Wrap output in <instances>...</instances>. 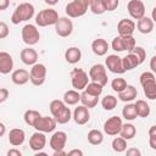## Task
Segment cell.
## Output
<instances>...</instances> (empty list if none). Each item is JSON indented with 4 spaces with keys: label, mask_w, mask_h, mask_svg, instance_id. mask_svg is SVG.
<instances>
[{
    "label": "cell",
    "mask_w": 156,
    "mask_h": 156,
    "mask_svg": "<svg viewBox=\"0 0 156 156\" xmlns=\"http://www.w3.org/2000/svg\"><path fill=\"white\" fill-rule=\"evenodd\" d=\"M150 68H151V71L154 73H156V55L152 56L151 60H150Z\"/></svg>",
    "instance_id": "f5cc1de1"
},
{
    "label": "cell",
    "mask_w": 156,
    "mask_h": 156,
    "mask_svg": "<svg viewBox=\"0 0 156 156\" xmlns=\"http://www.w3.org/2000/svg\"><path fill=\"white\" fill-rule=\"evenodd\" d=\"M138 95V91H136V88L133 87V85H127V88L124 90H122L121 93H118V99L121 101H124V102H129V101H133Z\"/></svg>",
    "instance_id": "484cf974"
},
{
    "label": "cell",
    "mask_w": 156,
    "mask_h": 156,
    "mask_svg": "<svg viewBox=\"0 0 156 156\" xmlns=\"http://www.w3.org/2000/svg\"><path fill=\"white\" fill-rule=\"evenodd\" d=\"M139 80H140V84L141 87L145 85V84H149V83H152V82H156V78H155V73L154 72H143L139 77Z\"/></svg>",
    "instance_id": "b9f144b4"
},
{
    "label": "cell",
    "mask_w": 156,
    "mask_h": 156,
    "mask_svg": "<svg viewBox=\"0 0 156 156\" xmlns=\"http://www.w3.org/2000/svg\"><path fill=\"white\" fill-rule=\"evenodd\" d=\"M30 83L35 87H40L46 79V67L43 63H35L30 68Z\"/></svg>",
    "instance_id": "52a82bcc"
},
{
    "label": "cell",
    "mask_w": 156,
    "mask_h": 156,
    "mask_svg": "<svg viewBox=\"0 0 156 156\" xmlns=\"http://www.w3.org/2000/svg\"><path fill=\"white\" fill-rule=\"evenodd\" d=\"M90 1H91V0H90Z\"/></svg>",
    "instance_id": "680465c9"
},
{
    "label": "cell",
    "mask_w": 156,
    "mask_h": 156,
    "mask_svg": "<svg viewBox=\"0 0 156 156\" xmlns=\"http://www.w3.org/2000/svg\"><path fill=\"white\" fill-rule=\"evenodd\" d=\"M45 1V4H48V5H56L57 2H58V0H44Z\"/></svg>",
    "instance_id": "9f6ffc18"
},
{
    "label": "cell",
    "mask_w": 156,
    "mask_h": 156,
    "mask_svg": "<svg viewBox=\"0 0 156 156\" xmlns=\"http://www.w3.org/2000/svg\"><path fill=\"white\" fill-rule=\"evenodd\" d=\"M9 5H10V0H0V11L6 10Z\"/></svg>",
    "instance_id": "816d5d0a"
},
{
    "label": "cell",
    "mask_w": 156,
    "mask_h": 156,
    "mask_svg": "<svg viewBox=\"0 0 156 156\" xmlns=\"http://www.w3.org/2000/svg\"><path fill=\"white\" fill-rule=\"evenodd\" d=\"M101 106L104 107V110L106 111H111L117 106V98L113 95H106L102 100H101Z\"/></svg>",
    "instance_id": "e575fe53"
},
{
    "label": "cell",
    "mask_w": 156,
    "mask_h": 156,
    "mask_svg": "<svg viewBox=\"0 0 156 156\" xmlns=\"http://www.w3.org/2000/svg\"><path fill=\"white\" fill-rule=\"evenodd\" d=\"M154 23H155V22L152 21V18L144 16V17H141L140 20H138V22H136V28H138V30H139L140 33H143V34H149V33H151L152 29H154Z\"/></svg>",
    "instance_id": "cb8c5ba5"
},
{
    "label": "cell",
    "mask_w": 156,
    "mask_h": 156,
    "mask_svg": "<svg viewBox=\"0 0 156 156\" xmlns=\"http://www.w3.org/2000/svg\"><path fill=\"white\" fill-rule=\"evenodd\" d=\"M113 151L116 152H123L127 150V140L122 136H117L112 140V144H111Z\"/></svg>",
    "instance_id": "d590c367"
},
{
    "label": "cell",
    "mask_w": 156,
    "mask_h": 156,
    "mask_svg": "<svg viewBox=\"0 0 156 156\" xmlns=\"http://www.w3.org/2000/svg\"><path fill=\"white\" fill-rule=\"evenodd\" d=\"M102 89H104V85H101L100 83H96V82H93V80H91V82L87 85V88H85L84 90H85L87 93L94 95V96H100L101 93H102Z\"/></svg>",
    "instance_id": "8d00e7d4"
},
{
    "label": "cell",
    "mask_w": 156,
    "mask_h": 156,
    "mask_svg": "<svg viewBox=\"0 0 156 156\" xmlns=\"http://www.w3.org/2000/svg\"><path fill=\"white\" fill-rule=\"evenodd\" d=\"M89 74L82 68H74L71 73V83L76 90H83L89 84Z\"/></svg>",
    "instance_id": "277c9868"
},
{
    "label": "cell",
    "mask_w": 156,
    "mask_h": 156,
    "mask_svg": "<svg viewBox=\"0 0 156 156\" xmlns=\"http://www.w3.org/2000/svg\"><path fill=\"white\" fill-rule=\"evenodd\" d=\"M89 78L93 80V82H96V83H100L101 85H106L107 84V73H106V67L101 63H96V65H93L89 69Z\"/></svg>",
    "instance_id": "ba28073f"
},
{
    "label": "cell",
    "mask_w": 156,
    "mask_h": 156,
    "mask_svg": "<svg viewBox=\"0 0 156 156\" xmlns=\"http://www.w3.org/2000/svg\"><path fill=\"white\" fill-rule=\"evenodd\" d=\"M105 65L107 67V69L112 73L116 74H123L126 72L123 63H122V57H119L118 55H108L105 60Z\"/></svg>",
    "instance_id": "7c38bea8"
},
{
    "label": "cell",
    "mask_w": 156,
    "mask_h": 156,
    "mask_svg": "<svg viewBox=\"0 0 156 156\" xmlns=\"http://www.w3.org/2000/svg\"><path fill=\"white\" fill-rule=\"evenodd\" d=\"M65 58L68 63L71 65H74L77 62L80 61L82 58V51L80 49L76 48V46H72V48H68L66 51H65Z\"/></svg>",
    "instance_id": "d4e9b609"
},
{
    "label": "cell",
    "mask_w": 156,
    "mask_h": 156,
    "mask_svg": "<svg viewBox=\"0 0 156 156\" xmlns=\"http://www.w3.org/2000/svg\"><path fill=\"white\" fill-rule=\"evenodd\" d=\"M135 134H136V128H135V126H133L132 123H126V124H123V126H122V129H121V132H119V135H121L122 138H124L126 140L133 139V138L135 136Z\"/></svg>",
    "instance_id": "f1b7e54d"
},
{
    "label": "cell",
    "mask_w": 156,
    "mask_h": 156,
    "mask_svg": "<svg viewBox=\"0 0 156 156\" xmlns=\"http://www.w3.org/2000/svg\"><path fill=\"white\" fill-rule=\"evenodd\" d=\"M21 35H22V40L23 43H26L27 45H35L39 39H40V33L38 30V28L34 24H26L22 30H21Z\"/></svg>",
    "instance_id": "5b68a950"
},
{
    "label": "cell",
    "mask_w": 156,
    "mask_h": 156,
    "mask_svg": "<svg viewBox=\"0 0 156 156\" xmlns=\"http://www.w3.org/2000/svg\"><path fill=\"white\" fill-rule=\"evenodd\" d=\"M89 5H90V0H73L66 5L65 11L68 17L77 18L85 15Z\"/></svg>",
    "instance_id": "7a4b0ae2"
},
{
    "label": "cell",
    "mask_w": 156,
    "mask_h": 156,
    "mask_svg": "<svg viewBox=\"0 0 156 156\" xmlns=\"http://www.w3.org/2000/svg\"><path fill=\"white\" fill-rule=\"evenodd\" d=\"M52 155L54 156H66V155H68V152H66L65 150H57V151H54Z\"/></svg>",
    "instance_id": "db71d44e"
},
{
    "label": "cell",
    "mask_w": 156,
    "mask_h": 156,
    "mask_svg": "<svg viewBox=\"0 0 156 156\" xmlns=\"http://www.w3.org/2000/svg\"><path fill=\"white\" fill-rule=\"evenodd\" d=\"M66 106H67V105H66L65 101H62V100H52V101L50 102V106H49L52 117H55L56 115H58Z\"/></svg>",
    "instance_id": "74e56055"
},
{
    "label": "cell",
    "mask_w": 156,
    "mask_h": 156,
    "mask_svg": "<svg viewBox=\"0 0 156 156\" xmlns=\"http://www.w3.org/2000/svg\"><path fill=\"white\" fill-rule=\"evenodd\" d=\"M73 119H74V122H76L77 124H80V126L88 123L89 119H90L89 108H88L87 106H84V105L76 107L74 111H73Z\"/></svg>",
    "instance_id": "e0dca14e"
},
{
    "label": "cell",
    "mask_w": 156,
    "mask_h": 156,
    "mask_svg": "<svg viewBox=\"0 0 156 156\" xmlns=\"http://www.w3.org/2000/svg\"><path fill=\"white\" fill-rule=\"evenodd\" d=\"M55 119H56V122L58 123V124H66L67 122H69L71 121V118H73V115H72V112H71V110H69V107H65L58 115H56L55 117H54Z\"/></svg>",
    "instance_id": "836d02e7"
},
{
    "label": "cell",
    "mask_w": 156,
    "mask_h": 156,
    "mask_svg": "<svg viewBox=\"0 0 156 156\" xmlns=\"http://www.w3.org/2000/svg\"><path fill=\"white\" fill-rule=\"evenodd\" d=\"M122 116L127 121H133L138 117V112L135 108V104H127L122 110Z\"/></svg>",
    "instance_id": "f546056e"
},
{
    "label": "cell",
    "mask_w": 156,
    "mask_h": 156,
    "mask_svg": "<svg viewBox=\"0 0 156 156\" xmlns=\"http://www.w3.org/2000/svg\"><path fill=\"white\" fill-rule=\"evenodd\" d=\"M102 4L106 11H115L119 5V0H102Z\"/></svg>",
    "instance_id": "ee69618b"
},
{
    "label": "cell",
    "mask_w": 156,
    "mask_h": 156,
    "mask_svg": "<svg viewBox=\"0 0 156 156\" xmlns=\"http://www.w3.org/2000/svg\"><path fill=\"white\" fill-rule=\"evenodd\" d=\"M63 101L66 105H76L78 104V101H80V94L76 89L67 90L63 94Z\"/></svg>",
    "instance_id": "83f0119b"
},
{
    "label": "cell",
    "mask_w": 156,
    "mask_h": 156,
    "mask_svg": "<svg viewBox=\"0 0 156 156\" xmlns=\"http://www.w3.org/2000/svg\"><path fill=\"white\" fill-rule=\"evenodd\" d=\"M26 139V133L21 128H13L9 133V143L12 146H20L24 143Z\"/></svg>",
    "instance_id": "ffe728a7"
},
{
    "label": "cell",
    "mask_w": 156,
    "mask_h": 156,
    "mask_svg": "<svg viewBox=\"0 0 156 156\" xmlns=\"http://www.w3.org/2000/svg\"><path fill=\"white\" fill-rule=\"evenodd\" d=\"M151 18L154 22H156V6L152 9V12H151Z\"/></svg>",
    "instance_id": "6f0895ef"
},
{
    "label": "cell",
    "mask_w": 156,
    "mask_h": 156,
    "mask_svg": "<svg viewBox=\"0 0 156 156\" xmlns=\"http://www.w3.org/2000/svg\"><path fill=\"white\" fill-rule=\"evenodd\" d=\"M6 155L7 156H22V152L20 150H17V149H10Z\"/></svg>",
    "instance_id": "681fc988"
},
{
    "label": "cell",
    "mask_w": 156,
    "mask_h": 156,
    "mask_svg": "<svg viewBox=\"0 0 156 156\" xmlns=\"http://www.w3.org/2000/svg\"><path fill=\"white\" fill-rule=\"evenodd\" d=\"M91 50L95 55L104 56V55H106V52L108 50V43L102 38H98L91 43Z\"/></svg>",
    "instance_id": "603a6c76"
},
{
    "label": "cell",
    "mask_w": 156,
    "mask_h": 156,
    "mask_svg": "<svg viewBox=\"0 0 156 156\" xmlns=\"http://www.w3.org/2000/svg\"><path fill=\"white\" fill-rule=\"evenodd\" d=\"M87 138H88V141L91 145H100L104 141V135H102V133L99 129H91V130H89Z\"/></svg>",
    "instance_id": "1f68e13d"
},
{
    "label": "cell",
    "mask_w": 156,
    "mask_h": 156,
    "mask_svg": "<svg viewBox=\"0 0 156 156\" xmlns=\"http://www.w3.org/2000/svg\"><path fill=\"white\" fill-rule=\"evenodd\" d=\"M80 102H82V105L87 106L88 108H93V107H95L98 105L99 96H94V95H91V94H89V93H87L84 90L80 94Z\"/></svg>",
    "instance_id": "4316f807"
},
{
    "label": "cell",
    "mask_w": 156,
    "mask_h": 156,
    "mask_svg": "<svg viewBox=\"0 0 156 156\" xmlns=\"http://www.w3.org/2000/svg\"><path fill=\"white\" fill-rule=\"evenodd\" d=\"M122 126H123V122L121 119V117L118 116H112L110 117L105 123H104V132L107 134V135H117L119 134L121 129H122Z\"/></svg>",
    "instance_id": "8fae6325"
},
{
    "label": "cell",
    "mask_w": 156,
    "mask_h": 156,
    "mask_svg": "<svg viewBox=\"0 0 156 156\" xmlns=\"http://www.w3.org/2000/svg\"><path fill=\"white\" fill-rule=\"evenodd\" d=\"M5 129H6L5 124L4 123H0V136H2L5 134Z\"/></svg>",
    "instance_id": "11a10c76"
},
{
    "label": "cell",
    "mask_w": 156,
    "mask_h": 156,
    "mask_svg": "<svg viewBox=\"0 0 156 156\" xmlns=\"http://www.w3.org/2000/svg\"><path fill=\"white\" fill-rule=\"evenodd\" d=\"M127 10L134 20H140L145 16V5L141 0H130L127 5Z\"/></svg>",
    "instance_id": "4fadbf2b"
},
{
    "label": "cell",
    "mask_w": 156,
    "mask_h": 156,
    "mask_svg": "<svg viewBox=\"0 0 156 156\" xmlns=\"http://www.w3.org/2000/svg\"><path fill=\"white\" fill-rule=\"evenodd\" d=\"M126 154H127V156H140L141 151L136 147H130V149L126 150Z\"/></svg>",
    "instance_id": "c3c4849f"
},
{
    "label": "cell",
    "mask_w": 156,
    "mask_h": 156,
    "mask_svg": "<svg viewBox=\"0 0 156 156\" xmlns=\"http://www.w3.org/2000/svg\"><path fill=\"white\" fill-rule=\"evenodd\" d=\"M122 63H123V67L126 71H130V69L138 67L139 65H141L139 57L133 51H129V54H127L124 57H122Z\"/></svg>",
    "instance_id": "7402d4cb"
},
{
    "label": "cell",
    "mask_w": 156,
    "mask_h": 156,
    "mask_svg": "<svg viewBox=\"0 0 156 156\" xmlns=\"http://www.w3.org/2000/svg\"><path fill=\"white\" fill-rule=\"evenodd\" d=\"M45 144H46V136H45V133H43V132L37 130L29 138V146L35 152L43 150L45 147Z\"/></svg>",
    "instance_id": "5bb4252c"
},
{
    "label": "cell",
    "mask_w": 156,
    "mask_h": 156,
    "mask_svg": "<svg viewBox=\"0 0 156 156\" xmlns=\"http://www.w3.org/2000/svg\"><path fill=\"white\" fill-rule=\"evenodd\" d=\"M58 13L54 9H44L39 11V13L35 16V23L39 27H46V26H52L56 24L58 21Z\"/></svg>",
    "instance_id": "3957f363"
},
{
    "label": "cell",
    "mask_w": 156,
    "mask_h": 156,
    "mask_svg": "<svg viewBox=\"0 0 156 156\" xmlns=\"http://www.w3.org/2000/svg\"><path fill=\"white\" fill-rule=\"evenodd\" d=\"M132 51H133V52L139 57V60H140V62H141V63L145 61V57H146V51H145V49H143L141 46H135Z\"/></svg>",
    "instance_id": "f6af8a7d"
},
{
    "label": "cell",
    "mask_w": 156,
    "mask_h": 156,
    "mask_svg": "<svg viewBox=\"0 0 156 156\" xmlns=\"http://www.w3.org/2000/svg\"><path fill=\"white\" fill-rule=\"evenodd\" d=\"M56 119L54 117H49V116H41L34 124L35 130L43 132V133H51L55 130L56 128Z\"/></svg>",
    "instance_id": "30bf717a"
},
{
    "label": "cell",
    "mask_w": 156,
    "mask_h": 156,
    "mask_svg": "<svg viewBox=\"0 0 156 156\" xmlns=\"http://www.w3.org/2000/svg\"><path fill=\"white\" fill-rule=\"evenodd\" d=\"M11 79H12V82L16 85H24L28 80H30V73L27 69L18 68V69H16V71L12 72Z\"/></svg>",
    "instance_id": "44dd1931"
},
{
    "label": "cell",
    "mask_w": 156,
    "mask_h": 156,
    "mask_svg": "<svg viewBox=\"0 0 156 156\" xmlns=\"http://www.w3.org/2000/svg\"><path fill=\"white\" fill-rule=\"evenodd\" d=\"M34 6L30 2H22L20 4L11 16V22L13 24H20L21 22L28 21L34 16Z\"/></svg>",
    "instance_id": "6da1fadb"
},
{
    "label": "cell",
    "mask_w": 156,
    "mask_h": 156,
    "mask_svg": "<svg viewBox=\"0 0 156 156\" xmlns=\"http://www.w3.org/2000/svg\"><path fill=\"white\" fill-rule=\"evenodd\" d=\"M10 33V29L5 22H0V39H5Z\"/></svg>",
    "instance_id": "bcb514c9"
},
{
    "label": "cell",
    "mask_w": 156,
    "mask_h": 156,
    "mask_svg": "<svg viewBox=\"0 0 156 156\" xmlns=\"http://www.w3.org/2000/svg\"><path fill=\"white\" fill-rule=\"evenodd\" d=\"M55 30L58 37H69L73 32V22L68 17H60L55 24Z\"/></svg>",
    "instance_id": "9c48e42d"
},
{
    "label": "cell",
    "mask_w": 156,
    "mask_h": 156,
    "mask_svg": "<svg viewBox=\"0 0 156 156\" xmlns=\"http://www.w3.org/2000/svg\"><path fill=\"white\" fill-rule=\"evenodd\" d=\"M127 82H126V79H123V78H115L112 82H111V88H112V90L113 91H116V93H121L122 90H124L126 88H127Z\"/></svg>",
    "instance_id": "60d3db41"
},
{
    "label": "cell",
    "mask_w": 156,
    "mask_h": 156,
    "mask_svg": "<svg viewBox=\"0 0 156 156\" xmlns=\"http://www.w3.org/2000/svg\"><path fill=\"white\" fill-rule=\"evenodd\" d=\"M135 108H136V112H138V117L145 118V117H147L150 115V106L144 100H136Z\"/></svg>",
    "instance_id": "d6a6232c"
},
{
    "label": "cell",
    "mask_w": 156,
    "mask_h": 156,
    "mask_svg": "<svg viewBox=\"0 0 156 156\" xmlns=\"http://www.w3.org/2000/svg\"><path fill=\"white\" fill-rule=\"evenodd\" d=\"M20 57H21V61L24 65L33 66L38 61V52L34 49H32V48H26V49H22L21 50Z\"/></svg>",
    "instance_id": "ac0fdd59"
},
{
    "label": "cell",
    "mask_w": 156,
    "mask_h": 156,
    "mask_svg": "<svg viewBox=\"0 0 156 156\" xmlns=\"http://www.w3.org/2000/svg\"><path fill=\"white\" fill-rule=\"evenodd\" d=\"M9 95H10V91L6 88H1L0 89V102H5Z\"/></svg>",
    "instance_id": "7dc6e473"
},
{
    "label": "cell",
    "mask_w": 156,
    "mask_h": 156,
    "mask_svg": "<svg viewBox=\"0 0 156 156\" xmlns=\"http://www.w3.org/2000/svg\"><path fill=\"white\" fill-rule=\"evenodd\" d=\"M12 68H13L12 56L6 51H1L0 52V73L1 74H7L12 71Z\"/></svg>",
    "instance_id": "d6986e66"
},
{
    "label": "cell",
    "mask_w": 156,
    "mask_h": 156,
    "mask_svg": "<svg viewBox=\"0 0 156 156\" xmlns=\"http://www.w3.org/2000/svg\"><path fill=\"white\" fill-rule=\"evenodd\" d=\"M40 117H41V115H40L39 111H37V110H27V111L24 112V116H23L24 122H26L28 126H30V127H34L35 122H37Z\"/></svg>",
    "instance_id": "4dcf8cb0"
},
{
    "label": "cell",
    "mask_w": 156,
    "mask_h": 156,
    "mask_svg": "<svg viewBox=\"0 0 156 156\" xmlns=\"http://www.w3.org/2000/svg\"><path fill=\"white\" fill-rule=\"evenodd\" d=\"M134 29H135V23H134V21H132L129 18H123L117 23L118 35H121V37H130V35H133Z\"/></svg>",
    "instance_id": "2e32d148"
},
{
    "label": "cell",
    "mask_w": 156,
    "mask_h": 156,
    "mask_svg": "<svg viewBox=\"0 0 156 156\" xmlns=\"http://www.w3.org/2000/svg\"><path fill=\"white\" fill-rule=\"evenodd\" d=\"M143 90H144V94L147 99H150V100L156 99V82L143 85Z\"/></svg>",
    "instance_id": "f35d334b"
},
{
    "label": "cell",
    "mask_w": 156,
    "mask_h": 156,
    "mask_svg": "<svg viewBox=\"0 0 156 156\" xmlns=\"http://www.w3.org/2000/svg\"><path fill=\"white\" fill-rule=\"evenodd\" d=\"M149 145L152 150H156V126H151L149 129Z\"/></svg>",
    "instance_id": "7bdbcfd3"
},
{
    "label": "cell",
    "mask_w": 156,
    "mask_h": 156,
    "mask_svg": "<svg viewBox=\"0 0 156 156\" xmlns=\"http://www.w3.org/2000/svg\"><path fill=\"white\" fill-rule=\"evenodd\" d=\"M89 7H90L91 12L95 13V15H102L106 11L105 10V6L102 4V0H91Z\"/></svg>",
    "instance_id": "ab89813d"
},
{
    "label": "cell",
    "mask_w": 156,
    "mask_h": 156,
    "mask_svg": "<svg viewBox=\"0 0 156 156\" xmlns=\"http://www.w3.org/2000/svg\"><path fill=\"white\" fill-rule=\"evenodd\" d=\"M112 49L117 52H121V51H132L134 48H135V39L133 38V35L130 37H116L113 40H112V44H111Z\"/></svg>",
    "instance_id": "8992f818"
},
{
    "label": "cell",
    "mask_w": 156,
    "mask_h": 156,
    "mask_svg": "<svg viewBox=\"0 0 156 156\" xmlns=\"http://www.w3.org/2000/svg\"><path fill=\"white\" fill-rule=\"evenodd\" d=\"M83 156V151L82 150H78V149H73L71 151H68V156Z\"/></svg>",
    "instance_id": "f907efd6"
},
{
    "label": "cell",
    "mask_w": 156,
    "mask_h": 156,
    "mask_svg": "<svg viewBox=\"0 0 156 156\" xmlns=\"http://www.w3.org/2000/svg\"><path fill=\"white\" fill-rule=\"evenodd\" d=\"M66 141H67V134L65 132L62 130L55 132L50 138V147L54 151L63 150L66 146Z\"/></svg>",
    "instance_id": "9a60e30c"
}]
</instances>
